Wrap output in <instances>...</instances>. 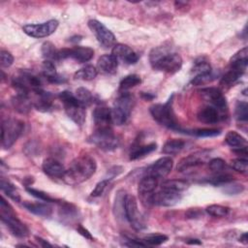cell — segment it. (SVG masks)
Masks as SVG:
<instances>
[{"label": "cell", "mask_w": 248, "mask_h": 248, "mask_svg": "<svg viewBox=\"0 0 248 248\" xmlns=\"http://www.w3.org/2000/svg\"><path fill=\"white\" fill-rule=\"evenodd\" d=\"M96 161L87 155L76 158L65 170L63 181L69 185H77L87 180L96 170Z\"/></svg>", "instance_id": "obj_1"}, {"label": "cell", "mask_w": 248, "mask_h": 248, "mask_svg": "<svg viewBox=\"0 0 248 248\" xmlns=\"http://www.w3.org/2000/svg\"><path fill=\"white\" fill-rule=\"evenodd\" d=\"M150 63L153 69L169 74L176 73L182 66V58L176 52H171L166 46H158L150 52Z\"/></svg>", "instance_id": "obj_2"}, {"label": "cell", "mask_w": 248, "mask_h": 248, "mask_svg": "<svg viewBox=\"0 0 248 248\" xmlns=\"http://www.w3.org/2000/svg\"><path fill=\"white\" fill-rule=\"evenodd\" d=\"M0 216L2 222L8 227V229L11 231V232L20 238L26 237L28 235V229L27 227L17 219L16 216L13 208L11 205L4 200V198L1 199L0 202Z\"/></svg>", "instance_id": "obj_3"}, {"label": "cell", "mask_w": 248, "mask_h": 248, "mask_svg": "<svg viewBox=\"0 0 248 248\" xmlns=\"http://www.w3.org/2000/svg\"><path fill=\"white\" fill-rule=\"evenodd\" d=\"M59 98L63 103L64 109L69 118H71L76 124L81 126L85 120V107L81 105L69 91H63L59 93Z\"/></svg>", "instance_id": "obj_4"}, {"label": "cell", "mask_w": 248, "mask_h": 248, "mask_svg": "<svg viewBox=\"0 0 248 248\" xmlns=\"http://www.w3.org/2000/svg\"><path fill=\"white\" fill-rule=\"evenodd\" d=\"M134 105V99L128 92H121L114 102V106L111 108L112 124L122 125L124 124L132 111Z\"/></svg>", "instance_id": "obj_5"}, {"label": "cell", "mask_w": 248, "mask_h": 248, "mask_svg": "<svg viewBox=\"0 0 248 248\" xmlns=\"http://www.w3.org/2000/svg\"><path fill=\"white\" fill-rule=\"evenodd\" d=\"M149 111L152 117L161 125L168 127L170 129L179 130L178 124L175 120L172 108H171V99H170L166 104H155L150 107Z\"/></svg>", "instance_id": "obj_6"}, {"label": "cell", "mask_w": 248, "mask_h": 248, "mask_svg": "<svg viewBox=\"0 0 248 248\" xmlns=\"http://www.w3.org/2000/svg\"><path fill=\"white\" fill-rule=\"evenodd\" d=\"M24 129V123L16 118H8L1 125V144L4 148H10L18 139Z\"/></svg>", "instance_id": "obj_7"}, {"label": "cell", "mask_w": 248, "mask_h": 248, "mask_svg": "<svg viewBox=\"0 0 248 248\" xmlns=\"http://www.w3.org/2000/svg\"><path fill=\"white\" fill-rule=\"evenodd\" d=\"M123 208L125 216L134 230L141 231L145 228L144 220L138 208L137 200L133 195H126L124 197Z\"/></svg>", "instance_id": "obj_8"}, {"label": "cell", "mask_w": 248, "mask_h": 248, "mask_svg": "<svg viewBox=\"0 0 248 248\" xmlns=\"http://www.w3.org/2000/svg\"><path fill=\"white\" fill-rule=\"evenodd\" d=\"M88 141L106 151L113 150L119 144V140L111 129H96L88 138Z\"/></svg>", "instance_id": "obj_9"}, {"label": "cell", "mask_w": 248, "mask_h": 248, "mask_svg": "<svg viewBox=\"0 0 248 248\" xmlns=\"http://www.w3.org/2000/svg\"><path fill=\"white\" fill-rule=\"evenodd\" d=\"M88 27L103 46L108 48L115 46V36L102 22L97 19H90L88 21Z\"/></svg>", "instance_id": "obj_10"}, {"label": "cell", "mask_w": 248, "mask_h": 248, "mask_svg": "<svg viewBox=\"0 0 248 248\" xmlns=\"http://www.w3.org/2000/svg\"><path fill=\"white\" fill-rule=\"evenodd\" d=\"M58 21L56 19H50L41 24H26L23 26V31L26 35L33 38H45L57 29Z\"/></svg>", "instance_id": "obj_11"}, {"label": "cell", "mask_w": 248, "mask_h": 248, "mask_svg": "<svg viewBox=\"0 0 248 248\" xmlns=\"http://www.w3.org/2000/svg\"><path fill=\"white\" fill-rule=\"evenodd\" d=\"M181 200V195L179 192L171 191L168 189H162L161 191L151 194L149 197V202L153 204L160 206H172L179 202Z\"/></svg>", "instance_id": "obj_12"}, {"label": "cell", "mask_w": 248, "mask_h": 248, "mask_svg": "<svg viewBox=\"0 0 248 248\" xmlns=\"http://www.w3.org/2000/svg\"><path fill=\"white\" fill-rule=\"evenodd\" d=\"M209 158V150H200L194 152L184 158H182L176 167V170L180 172L185 171L191 168L204 164Z\"/></svg>", "instance_id": "obj_13"}, {"label": "cell", "mask_w": 248, "mask_h": 248, "mask_svg": "<svg viewBox=\"0 0 248 248\" xmlns=\"http://www.w3.org/2000/svg\"><path fill=\"white\" fill-rule=\"evenodd\" d=\"M173 161L170 157L165 156L154 162L146 171L147 175H151L157 179L166 177L171 170Z\"/></svg>", "instance_id": "obj_14"}, {"label": "cell", "mask_w": 248, "mask_h": 248, "mask_svg": "<svg viewBox=\"0 0 248 248\" xmlns=\"http://www.w3.org/2000/svg\"><path fill=\"white\" fill-rule=\"evenodd\" d=\"M202 97L209 102L212 107L217 108L218 111H224L227 108L226 98L222 94V92L215 87H207L200 90Z\"/></svg>", "instance_id": "obj_15"}, {"label": "cell", "mask_w": 248, "mask_h": 248, "mask_svg": "<svg viewBox=\"0 0 248 248\" xmlns=\"http://www.w3.org/2000/svg\"><path fill=\"white\" fill-rule=\"evenodd\" d=\"M111 54L119 61L126 64H135L139 60V55L127 45L124 44H115L112 47Z\"/></svg>", "instance_id": "obj_16"}, {"label": "cell", "mask_w": 248, "mask_h": 248, "mask_svg": "<svg viewBox=\"0 0 248 248\" xmlns=\"http://www.w3.org/2000/svg\"><path fill=\"white\" fill-rule=\"evenodd\" d=\"M93 120L96 129H111V108L97 107L93 111Z\"/></svg>", "instance_id": "obj_17"}, {"label": "cell", "mask_w": 248, "mask_h": 248, "mask_svg": "<svg viewBox=\"0 0 248 248\" xmlns=\"http://www.w3.org/2000/svg\"><path fill=\"white\" fill-rule=\"evenodd\" d=\"M118 60L112 54H104L97 61V71L104 75H113L117 71Z\"/></svg>", "instance_id": "obj_18"}, {"label": "cell", "mask_w": 248, "mask_h": 248, "mask_svg": "<svg viewBox=\"0 0 248 248\" xmlns=\"http://www.w3.org/2000/svg\"><path fill=\"white\" fill-rule=\"evenodd\" d=\"M44 172L53 178H61L63 177L66 169L63 165L53 158H46L44 160L42 165Z\"/></svg>", "instance_id": "obj_19"}, {"label": "cell", "mask_w": 248, "mask_h": 248, "mask_svg": "<svg viewBox=\"0 0 248 248\" xmlns=\"http://www.w3.org/2000/svg\"><path fill=\"white\" fill-rule=\"evenodd\" d=\"M36 95L35 99L32 101L33 106L36 109L40 111H48L52 107V96L48 92L44 91L43 89L34 93Z\"/></svg>", "instance_id": "obj_20"}, {"label": "cell", "mask_w": 248, "mask_h": 248, "mask_svg": "<svg viewBox=\"0 0 248 248\" xmlns=\"http://www.w3.org/2000/svg\"><path fill=\"white\" fill-rule=\"evenodd\" d=\"M93 55L94 50L91 47L78 46L69 48V57L73 58L78 63H84L91 60Z\"/></svg>", "instance_id": "obj_21"}, {"label": "cell", "mask_w": 248, "mask_h": 248, "mask_svg": "<svg viewBox=\"0 0 248 248\" xmlns=\"http://www.w3.org/2000/svg\"><path fill=\"white\" fill-rule=\"evenodd\" d=\"M247 63H248V48L246 46L241 48L237 52H235L230 60L231 68L237 70L241 73L245 72Z\"/></svg>", "instance_id": "obj_22"}, {"label": "cell", "mask_w": 248, "mask_h": 248, "mask_svg": "<svg viewBox=\"0 0 248 248\" xmlns=\"http://www.w3.org/2000/svg\"><path fill=\"white\" fill-rule=\"evenodd\" d=\"M13 108L19 113H27L31 109L33 105L32 100H30L29 94H18L12 98Z\"/></svg>", "instance_id": "obj_23"}, {"label": "cell", "mask_w": 248, "mask_h": 248, "mask_svg": "<svg viewBox=\"0 0 248 248\" xmlns=\"http://www.w3.org/2000/svg\"><path fill=\"white\" fill-rule=\"evenodd\" d=\"M22 205L31 213L41 217H48L52 213V207L46 203L23 202Z\"/></svg>", "instance_id": "obj_24"}, {"label": "cell", "mask_w": 248, "mask_h": 248, "mask_svg": "<svg viewBox=\"0 0 248 248\" xmlns=\"http://www.w3.org/2000/svg\"><path fill=\"white\" fill-rule=\"evenodd\" d=\"M43 75L45 78L51 83H62L65 81V78H62L58 73L56 72L55 65L53 64L52 61L49 60H45L43 63Z\"/></svg>", "instance_id": "obj_25"}, {"label": "cell", "mask_w": 248, "mask_h": 248, "mask_svg": "<svg viewBox=\"0 0 248 248\" xmlns=\"http://www.w3.org/2000/svg\"><path fill=\"white\" fill-rule=\"evenodd\" d=\"M219 111L212 106L204 107L198 112V119L205 124H214L219 121Z\"/></svg>", "instance_id": "obj_26"}, {"label": "cell", "mask_w": 248, "mask_h": 248, "mask_svg": "<svg viewBox=\"0 0 248 248\" xmlns=\"http://www.w3.org/2000/svg\"><path fill=\"white\" fill-rule=\"evenodd\" d=\"M158 185V179L151 176V175H145L140 179L138 186V192L141 196H147L151 195L154 190L156 189Z\"/></svg>", "instance_id": "obj_27"}, {"label": "cell", "mask_w": 248, "mask_h": 248, "mask_svg": "<svg viewBox=\"0 0 248 248\" xmlns=\"http://www.w3.org/2000/svg\"><path fill=\"white\" fill-rule=\"evenodd\" d=\"M185 141L178 139H171L165 142L162 148V152L167 155H173L183 149Z\"/></svg>", "instance_id": "obj_28"}, {"label": "cell", "mask_w": 248, "mask_h": 248, "mask_svg": "<svg viewBox=\"0 0 248 248\" xmlns=\"http://www.w3.org/2000/svg\"><path fill=\"white\" fill-rule=\"evenodd\" d=\"M157 148V144L152 142L146 145H138L136 147H134L132 149V151L130 152V159L131 160H137L140 158H142L146 155H148L149 153L153 152L154 150H156Z\"/></svg>", "instance_id": "obj_29"}, {"label": "cell", "mask_w": 248, "mask_h": 248, "mask_svg": "<svg viewBox=\"0 0 248 248\" xmlns=\"http://www.w3.org/2000/svg\"><path fill=\"white\" fill-rule=\"evenodd\" d=\"M226 142L228 143V145H230L231 147L234 148H239L242 146H246V140L237 132L235 131H230L227 133L226 135V139H225Z\"/></svg>", "instance_id": "obj_30"}, {"label": "cell", "mask_w": 248, "mask_h": 248, "mask_svg": "<svg viewBox=\"0 0 248 248\" xmlns=\"http://www.w3.org/2000/svg\"><path fill=\"white\" fill-rule=\"evenodd\" d=\"M98 74L97 68H95L92 65H86L85 67L78 70L75 73L74 78L76 79H81V80H92L96 78Z\"/></svg>", "instance_id": "obj_31"}, {"label": "cell", "mask_w": 248, "mask_h": 248, "mask_svg": "<svg viewBox=\"0 0 248 248\" xmlns=\"http://www.w3.org/2000/svg\"><path fill=\"white\" fill-rule=\"evenodd\" d=\"M162 189L181 192L189 187V182L182 179H168L162 183Z\"/></svg>", "instance_id": "obj_32"}, {"label": "cell", "mask_w": 248, "mask_h": 248, "mask_svg": "<svg viewBox=\"0 0 248 248\" xmlns=\"http://www.w3.org/2000/svg\"><path fill=\"white\" fill-rule=\"evenodd\" d=\"M141 82L140 78L138 75H128L126 76L119 84V90L121 92H126L127 90L137 86L138 84H140Z\"/></svg>", "instance_id": "obj_33"}, {"label": "cell", "mask_w": 248, "mask_h": 248, "mask_svg": "<svg viewBox=\"0 0 248 248\" xmlns=\"http://www.w3.org/2000/svg\"><path fill=\"white\" fill-rule=\"evenodd\" d=\"M0 188L1 190L10 198L12 199L13 201L15 202H19L20 201V197H19V194L18 192L16 191V189L15 188V186L10 183L9 181L5 180L4 178H1V181H0Z\"/></svg>", "instance_id": "obj_34"}, {"label": "cell", "mask_w": 248, "mask_h": 248, "mask_svg": "<svg viewBox=\"0 0 248 248\" xmlns=\"http://www.w3.org/2000/svg\"><path fill=\"white\" fill-rule=\"evenodd\" d=\"M76 99L84 107L89 106L93 102V96L91 92L84 87H79L76 90V93L74 94Z\"/></svg>", "instance_id": "obj_35"}, {"label": "cell", "mask_w": 248, "mask_h": 248, "mask_svg": "<svg viewBox=\"0 0 248 248\" xmlns=\"http://www.w3.org/2000/svg\"><path fill=\"white\" fill-rule=\"evenodd\" d=\"M42 54L46 58V60L49 61H57V52L58 49L55 48V46L50 42H45L42 45Z\"/></svg>", "instance_id": "obj_36"}, {"label": "cell", "mask_w": 248, "mask_h": 248, "mask_svg": "<svg viewBox=\"0 0 248 248\" xmlns=\"http://www.w3.org/2000/svg\"><path fill=\"white\" fill-rule=\"evenodd\" d=\"M242 75H243V73L230 68V70L223 76V78L221 79V84L231 85V84L234 83Z\"/></svg>", "instance_id": "obj_37"}, {"label": "cell", "mask_w": 248, "mask_h": 248, "mask_svg": "<svg viewBox=\"0 0 248 248\" xmlns=\"http://www.w3.org/2000/svg\"><path fill=\"white\" fill-rule=\"evenodd\" d=\"M205 211L214 217H225L229 213V207L220 204H211L205 208Z\"/></svg>", "instance_id": "obj_38"}, {"label": "cell", "mask_w": 248, "mask_h": 248, "mask_svg": "<svg viewBox=\"0 0 248 248\" xmlns=\"http://www.w3.org/2000/svg\"><path fill=\"white\" fill-rule=\"evenodd\" d=\"M168 240V236L165 234H149L147 236H145L142 241L146 244V245H160L164 242H166Z\"/></svg>", "instance_id": "obj_39"}, {"label": "cell", "mask_w": 248, "mask_h": 248, "mask_svg": "<svg viewBox=\"0 0 248 248\" xmlns=\"http://www.w3.org/2000/svg\"><path fill=\"white\" fill-rule=\"evenodd\" d=\"M191 73L194 75V77L200 76V75H203V74H208V73H211V66L209 65V63H207L205 61L198 62L193 67Z\"/></svg>", "instance_id": "obj_40"}, {"label": "cell", "mask_w": 248, "mask_h": 248, "mask_svg": "<svg viewBox=\"0 0 248 248\" xmlns=\"http://www.w3.org/2000/svg\"><path fill=\"white\" fill-rule=\"evenodd\" d=\"M231 166L234 170L240 173H246L248 170V161L246 158H236L231 162Z\"/></svg>", "instance_id": "obj_41"}, {"label": "cell", "mask_w": 248, "mask_h": 248, "mask_svg": "<svg viewBox=\"0 0 248 248\" xmlns=\"http://www.w3.org/2000/svg\"><path fill=\"white\" fill-rule=\"evenodd\" d=\"M235 117L239 121H246L248 117V106L245 102H238L235 107Z\"/></svg>", "instance_id": "obj_42"}, {"label": "cell", "mask_w": 248, "mask_h": 248, "mask_svg": "<svg viewBox=\"0 0 248 248\" xmlns=\"http://www.w3.org/2000/svg\"><path fill=\"white\" fill-rule=\"evenodd\" d=\"M208 167L211 171L215 173H222V171L226 168V163L221 158H213L209 161Z\"/></svg>", "instance_id": "obj_43"}, {"label": "cell", "mask_w": 248, "mask_h": 248, "mask_svg": "<svg viewBox=\"0 0 248 248\" xmlns=\"http://www.w3.org/2000/svg\"><path fill=\"white\" fill-rule=\"evenodd\" d=\"M26 191H27L30 195H32V196H34L35 198L40 199V200H42V201H44V202H55V199H53V198L50 197L48 194H46V193H45V192H43V191L34 189V188H32V187H26Z\"/></svg>", "instance_id": "obj_44"}, {"label": "cell", "mask_w": 248, "mask_h": 248, "mask_svg": "<svg viewBox=\"0 0 248 248\" xmlns=\"http://www.w3.org/2000/svg\"><path fill=\"white\" fill-rule=\"evenodd\" d=\"M213 79H214V76L212 75V73H208V74H203V75L194 77L191 80V83L193 85H201V84H205Z\"/></svg>", "instance_id": "obj_45"}, {"label": "cell", "mask_w": 248, "mask_h": 248, "mask_svg": "<svg viewBox=\"0 0 248 248\" xmlns=\"http://www.w3.org/2000/svg\"><path fill=\"white\" fill-rule=\"evenodd\" d=\"M14 62L13 55L7 50H1L0 52V64L4 68L10 67Z\"/></svg>", "instance_id": "obj_46"}, {"label": "cell", "mask_w": 248, "mask_h": 248, "mask_svg": "<svg viewBox=\"0 0 248 248\" xmlns=\"http://www.w3.org/2000/svg\"><path fill=\"white\" fill-rule=\"evenodd\" d=\"M198 137H214L220 135V130L218 129H198L194 132Z\"/></svg>", "instance_id": "obj_47"}, {"label": "cell", "mask_w": 248, "mask_h": 248, "mask_svg": "<svg viewBox=\"0 0 248 248\" xmlns=\"http://www.w3.org/2000/svg\"><path fill=\"white\" fill-rule=\"evenodd\" d=\"M108 184V179L102 180L99 183H97V185L95 186L94 190L91 192V196L92 197H99V196H101L103 194L104 190L106 189Z\"/></svg>", "instance_id": "obj_48"}, {"label": "cell", "mask_w": 248, "mask_h": 248, "mask_svg": "<svg viewBox=\"0 0 248 248\" xmlns=\"http://www.w3.org/2000/svg\"><path fill=\"white\" fill-rule=\"evenodd\" d=\"M244 190L243 185H239V184H233L232 186H228L225 189V192L230 194V195H233V194H238L240 192H242Z\"/></svg>", "instance_id": "obj_49"}, {"label": "cell", "mask_w": 248, "mask_h": 248, "mask_svg": "<svg viewBox=\"0 0 248 248\" xmlns=\"http://www.w3.org/2000/svg\"><path fill=\"white\" fill-rule=\"evenodd\" d=\"M77 231L82 235V236H84L85 238H87V239H90V240H92L93 239V236L91 235V233L85 229V228H83L81 225H78V228H77Z\"/></svg>", "instance_id": "obj_50"}, {"label": "cell", "mask_w": 248, "mask_h": 248, "mask_svg": "<svg viewBox=\"0 0 248 248\" xmlns=\"http://www.w3.org/2000/svg\"><path fill=\"white\" fill-rule=\"evenodd\" d=\"M200 214H201V212L199 211V210H197V209H190L187 213H186V215H187V217L188 218H195V217H199L200 216Z\"/></svg>", "instance_id": "obj_51"}, {"label": "cell", "mask_w": 248, "mask_h": 248, "mask_svg": "<svg viewBox=\"0 0 248 248\" xmlns=\"http://www.w3.org/2000/svg\"><path fill=\"white\" fill-rule=\"evenodd\" d=\"M35 238L37 239L38 243H40V244H41V246H43V247H46V246H49V247H51V246H52L50 243H48L46 240H45V239H43V238H41V237H38V236H36Z\"/></svg>", "instance_id": "obj_52"}, {"label": "cell", "mask_w": 248, "mask_h": 248, "mask_svg": "<svg viewBox=\"0 0 248 248\" xmlns=\"http://www.w3.org/2000/svg\"><path fill=\"white\" fill-rule=\"evenodd\" d=\"M239 241L242 242V243H244V244H247V243H248V241H247V233H246V232H244V233L239 237Z\"/></svg>", "instance_id": "obj_53"}, {"label": "cell", "mask_w": 248, "mask_h": 248, "mask_svg": "<svg viewBox=\"0 0 248 248\" xmlns=\"http://www.w3.org/2000/svg\"><path fill=\"white\" fill-rule=\"evenodd\" d=\"M187 243L188 244H201V241L199 239H188Z\"/></svg>", "instance_id": "obj_54"}]
</instances>
